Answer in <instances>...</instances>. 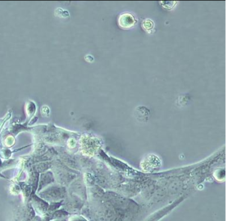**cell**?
I'll return each mask as SVG.
<instances>
[{"instance_id": "obj_3", "label": "cell", "mask_w": 226, "mask_h": 221, "mask_svg": "<svg viewBox=\"0 0 226 221\" xmlns=\"http://www.w3.org/2000/svg\"><path fill=\"white\" fill-rule=\"evenodd\" d=\"M142 26L145 31L149 32V31H151L152 29H153L154 26H155V23H154L153 21L150 20V19H146V20H145L144 21H143Z\"/></svg>"}, {"instance_id": "obj_4", "label": "cell", "mask_w": 226, "mask_h": 221, "mask_svg": "<svg viewBox=\"0 0 226 221\" xmlns=\"http://www.w3.org/2000/svg\"><path fill=\"white\" fill-rule=\"evenodd\" d=\"M161 5L163 6V7L165 9H168V10H170V9H173L174 8V6L176 5V2H160Z\"/></svg>"}, {"instance_id": "obj_2", "label": "cell", "mask_w": 226, "mask_h": 221, "mask_svg": "<svg viewBox=\"0 0 226 221\" xmlns=\"http://www.w3.org/2000/svg\"><path fill=\"white\" fill-rule=\"evenodd\" d=\"M137 23V20L131 13L126 12L122 14L118 17L119 26L124 29H129L135 26Z\"/></svg>"}, {"instance_id": "obj_1", "label": "cell", "mask_w": 226, "mask_h": 221, "mask_svg": "<svg viewBox=\"0 0 226 221\" xmlns=\"http://www.w3.org/2000/svg\"><path fill=\"white\" fill-rule=\"evenodd\" d=\"M161 160L155 154H149L145 156L141 161L140 167L145 172H153L161 167Z\"/></svg>"}]
</instances>
